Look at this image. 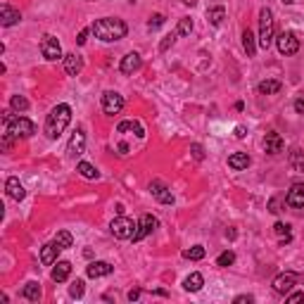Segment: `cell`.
I'll return each mask as SVG.
<instances>
[{"instance_id": "cell-33", "label": "cell", "mask_w": 304, "mask_h": 304, "mask_svg": "<svg viewBox=\"0 0 304 304\" xmlns=\"http://www.w3.org/2000/svg\"><path fill=\"white\" fill-rule=\"evenodd\" d=\"M183 257H186V259H193V261L205 259V247H202V245H195V247H190V250L183 252Z\"/></svg>"}, {"instance_id": "cell-1", "label": "cell", "mask_w": 304, "mask_h": 304, "mask_svg": "<svg viewBox=\"0 0 304 304\" xmlns=\"http://www.w3.org/2000/svg\"><path fill=\"white\" fill-rule=\"evenodd\" d=\"M72 121V107L69 105H57V107L50 109V114L45 119V135L50 138V140H57L60 135L64 133V128L69 126Z\"/></svg>"}, {"instance_id": "cell-46", "label": "cell", "mask_w": 304, "mask_h": 304, "mask_svg": "<svg viewBox=\"0 0 304 304\" xmlns=\"http://www.w3.org/2000/svg\"><path fill=\"white\" fill-rule=\"evenodd\" d=\"M235 138H245V126H235Z\"/></svg>"}, {"instance_id": "cell-51", "label": "cell", "mask_w": 304, "mask_h": 304, "mask_svg": "<svg viewBox=\"0 0 304 304\" xmlns=\"http://www.w3.org/2000/svg\"><path fill=\"white\" fill-rule=\"evenodd\" d=\"M131 3H133V0H131Z\"/></svg>"}, {"instance_id": "cell-18", "label": "cell", "mask_w": 304, "mask_h": 304, "mask_svg": "<svg viewBox=\"0 0 304 304\" xmlns=\"http://www.w3.org/2000/svg\"><path fill=\"white\" fill-rule=\"evenodd\" d=\"M83 69V60H81L76 53H69L64 55V72L69 74V76H76V74Z\"/></svg>"}, {"instance_id": "cell-28", "label": "cell", "mask_w": 304, "mask_h": 304, "mask_svg": "<svg viewBox=\"0 0 304 304\" xmlns=\"http://www.w3.org/2000/svg\"><path fill=\"white\" fill-rule=\"evenodd\" d=\"M116 131H119V133H126V131H135V135H138V138H143V135H145L143 126L135 124V121H121V124L116 126Z\"/></svg>"}, {"instance_id": "cell-38", "label": "cell", "mask_w": 304, "mask_h": 304, "mask_svg": "<svg viewBox=\"0 0 304 304\" xmlns=\"http://www.w3.org/2000/svg\"><path fill=\"white\" fill-rule=\"evenodd\" d=\"M164 22H167V17H164V15H152L150 22H147V27H150L152 31H155V29H160L162 24H164Z\"/></svg>"}, {"instance_id": "cell-36", "label": "cell", "mask_w": 304, "mask_h": 304, "mask_svg": "<svg viewBox=\"0 0 304 304\" xmlns=\"http://www.w3.org/2000/svg\"><path fill=\"white\" fill-rule=\"evenodd\" d=\"M69 295H72L74 299H81V297H83V280H79V278L74 280L72 285H69Z\"/></svg>"}, {"instance_id": "cell-13", "label": "cell", "mask_w": 304, "mask_h": 304, "mask_svg": "<svg viewBox=\"0 0 304 304\" xmlns=\"http://www.w3.org/2000/svg\"><path fill=\"white\" fill-rule=\"evenodd\" d=\"M83 147H86V133L79 128V131H74V135L69 138L67 152H69V157H79V155H83Z\"/></svg>"}, {"instance_id": "cell-23", "label": "cell", "mask_w": 304, "mask_h": 304, "mask_svg": "<svg viewBox=\"0 0 304 304\" xmlns=\"http://www.w3.org/2000/svg\"><path fill=\"white\" fill-rule=\"evenodd\" d=\"M280 88H283V83L276 79H266L261 81L259 86H257V93L259 95H276V93H280Z\"/></svg>"}, {"instance_id": "cell-48", "label": "cell", "mask_w": 304, "mask_h": 304, "mask_svg": "<svg viewBox=\"0 0 304 304\" xmlns=\"http://www.w3.org/2000/svg\"><path fill=\"white\" fill-rule=\"evenodd\" d=\"M119 152H121V155H126V152H128V145L121 143V145H119Z\"/></svg>"}, {"instance_id": "cell-6", "label": "cell", "mask_w": 304, "mask_h": 304, "mask_svg": "<svg viewBox=\"0 0 304 304\" xmlns=\"http://www.w3.org/2000/svg\"><path fill=\"white\" fill-rule=\"evenodd\" d=\"M41 55H43L48 62H55V60H64L62 48H60V41H57L55 36H50V34H45V36L41 38Z\"/></svg>"}, {"instance_id": "cell-26", "label": "cell", "mask_w": 304, "mask_h": 304, "mask_svg": "<svg viewBox=\"0 0 304 304\" xmlns=\"http://www.w3.org/2000/svg\"><path fill=\"white\" fill-rule=\"evenodd\" d=\"M22 295L27 297L29 302H38V299H41V285H38L36 280H31V283H27V285H24Z\"/></svg>"}, {"instance_id": "cell-42", "label": "cell", "mask_w": 304, "mask_h": 304, "mask_svg": "<svg viewBox=\"0 0 304 304\" xmlns=\"http://www.w3.org/2000/svg\"><path fill=\"white\" fill-rule=\"evenodd\" d=\"M287 302H302L304 299V292H292V295H285Z\"/></svg>"}, {"instance_id": "cell-34", "label": "cell", "mask_w": 304, "mask_h": 304, "mask_svg": "<svg viewBox=\"0 0 304 304\" xmlns=\"http://www.w3.org/2000/svg\"><path fill=\"white\" fill-rule=\"evenodd\" d=\"M190 31H193V22H190V17H183L179 22V29H176V34L179 36H190Z\"/></svg>"}, {"instance_id": "cell-25", "label": "cell", "mask_w": 304, "mask_h": 304, "mask_svg": "<svg viewBox=\"0 0 304 304\" xmlns=\"http://www.w3.org/2000/svg\"><path fill=\"white\" fill-rule=\"evenodd\" d=\"M242 48H245V53H247V57H254V53H257L254 34H252L250 29H245V31H242Z\"/></svg>"}, {"instance_id": "cell-41", "label": "cell", "mask_w": 304, "mask_h": 304, "mask_svg": "<svg viewBox=\"0 0 304 304\" xmlns=\"http://www.w3.org/2000/svg\"><path fill=\"white\" fill-rule=\"evenodd\" d=\"M88 34H90L88 29H83L79 36H76V43H79V45H86V41H88Z\"/></svg>"}, {"instance_id": "cell-31", "label": "cell", "mask_w": 304, "mask_h": 304, "mask_svg": "<svg viewBox=\"0 0 304 304\" xmlns=\"http://www.w3.org/2000/svg\"><path fill=\"white\" fill-rule=\"evenodd\" d=\"M207 17H209V22H212L214 27H219V24L226 19V10L224 8H212L209 12H207Z\"/></svg>"}, {"instance_id": "cell-20", "label": "cell", "mask_w": 304, "mask_h": 304, "mask_svg": "<svg viewBox=\"0 0 304 304\" xmlns=\"http://www.w3.org/2000/svg\"><path fill=\"white\" fill-rule=\"evenodd\" d=\"M50 276H53L55 283H64L67 278L72 276V264L69 261H55V268Z\"/></svg>"}, {"instance_id": "cell-40", "label": "cell", "mask_w": 304, "mask_h": 304, "mask_svg": "<svg viewBox=\"0 0 304 304\" xmlns=\"http://www.w3.org/2000/svg\"><path fill=\"white\" fill-rule=\"evenodd\" d=\"M190 150H193V157H195V160H205V150H202V145L195 143Z\"/></svg>"}, {"instance_id": "cell-12", "label": "cell", "mask_w": 304, "mask_h": 304, "mask_svg": "<svg viewBox=\"0 0 304 304\" xmlns=\"http://www.w3.org/2000/svg\"><path fill=\"white\" fill-rule=\"evenodd\" d=\"M285 205L295 207V209H304V183H295L292 188L287 190Z\"/></svg>"}, {"instance_id": "cell-37", "label": "cell", "mask_w": 304, "mask_h": 304, "mask_svg": "<svg viewBox=\"0 0 304 304\" xmlns=\"http://www.w3.org/2000/svg\"><path fill=\"white\" fill-rule=\"evenodd\" d=\"M176 36H179V34H169V36H164V41L160 43V50H162V53H167L171 45L176 43Z\"/></svg>"}, {"instance_id": "cell-30", "label": "cell", "mask_w": 304, "mask_h": 304, "mask_svg": "<svg viewBox=\"0 0 304 304\" xmlns=\"http://www.w3.org/2000/svg\"><path fill=\"white\" fill-rule=\"evenodd\" d=\"M55 242H57L62 250H67V247H72L74 238H72V233H69V231H57V235H55Z\"/></svg>"}, {"instance_id": "cell-9", "label": "cell", "mask_w": 304, "mask_h": 304, "mask_svg": "<svg viewBox=\"0 0 304 304\" xmlns=\"http://www.w3.org/2000/svg\"><path fill=\"white\" fill-rule=\"evenodd\" d=\"M155 228H157V219H155L152 214H143V216H140V221H138V226H135V233H133V238H131V240L140 242L143 238H147Z\"/></svg>"}, {"instance_id": "cell-22", "label": "cell", "mask_w": 304, "mask_h": 304, "mask_svg": "<svg viewBox=\"0 0 304 304\" xmlns=\"http://www.w3.org/2000/svg\"><path fill=\"white\" fill-rule=\"evenodd\" d=\"M5 190H8V195L12 197V200H24V195H27V190H24V186L19 183V179H8V183H5Z\"/></svg>"}, {"instance_id": "cell-39", "label": "cell", "mask_w": 304, "mask_h": 304, "mask_svg": "<svg viewBox=\"0 0 304 304\" xmlns=\"http://www.w3.org/2000/svg\"><path fill=\"white\" fill-rule=\"evenodd\" d=\"M273 231H276V235H280V238L285 235L287 240H290V226H287V224H280V221H278V224L273 226Z\"/></svg>"}, {"instance_id": "cell-14", "label": "cell", "mask_w": 304, "mask_h": 304, "mask_svg": "<svg viewBox=\"0 0 304 304\" xmlns=\"http://www.w3.org/2000/svg\"><path fill=\"white\" fill-rule=\"evenodd\" d=\"M283 147H285V143H283L280 133H276V131L266 133V138H264V150H266L268 155H280Z\"/></svg>"}, {"instance_id": "cell-50", "label": "cell", "mask_w": 304, "mask_h": 304, "mask_svg": "<svg viewBox=\"0 0 304 304\" xmlns=\"http://www.w3.org/2000/svg\"><path fill=\"white\" fill-rule=\"evenodd\" d=\"M283 3H295V0H283Z\"/></svg>"}, {"instance_id": "cell-2", "label": "cell", "mask_w": 304, "mask_h": 304, "mask_svg": "<svg viewBox=\"0 0 304 304\" xmlns=\"http://www.w3.org/2000/svg\"><path fill=\"white\" fill-rule=\"evenodd\" d=\"M90 31L95 34V38L105 41V43H112V41H121V38L126 36L128 27H126L121 19L105 17V19H98V22L93 24V29H90Z\"/></svg>"}, {"instance_id": "cell-24", "label": "cell", "mask_w": 304, "mask_h": 304, "mask_svg": "<svg viewBox=\"0 0 304 304\" xmlns=\"http://www.w3.org/2000/svg\"><path fill=\"white\" fill-rule=\"evenodd\" d=\"M202 285H205L202 273H190V276L183 280V287H186L188 292H197V290H202Z\"/></svg>"}, {"instance_id": "cell-49", "label": "cell", "mask_w": 304, "mask_h": 304, "mask_svg": "<svg viewBox=\"0 0 304 304\" xmlns=\"http://www.w3.org/2000/svg\"><path fill=\"white\" fill-rule=\"evenodd\" d=\"M183 3H186V5H190V8H193V5H195L197 0H183Z\"/></svg>"}, {"instance_id": "cell-16", "label": "cell", "mask_w": 304, "mask_h": 304, "mask_svg": "<svg viewBox=\"0 0 304 304\" xmlns=\"http://www.w3.org/2000/svg\"><path fill=\"white\" fill-rule=\"evenodd\" d=\"M114 271V266L109 264V261H90L88 268H86V273L88 278H102V276H109Z\"/></svg>"}, {"instance_id": "cell-29", "label": "cell", "mask_w": 304, "mask_h": 304, "mask_svg": "<svg viewBox=\"0 0 304 304\" xmlns=\"http://www.w3.org/2000/svg\"><path fill=\"white\" fill-rule=\"evenodd\" d=\"M76 169L81 171V176L83 179H88V181H93V179H98L100 174H98V169L93 167V164H88V162H79V167Z\"/></svg>"}, {"instance_id": "cell-15", "label": "cell", "mask_w": 304, "mask_h": 304, "mask_svg": "<svg viewBox=\"0 0 304 304\" xmlns=\"http://www.w3.org/2000/svg\"><path fill=\"white\" fill-rule=\"evenodd\" d=\"M60 250H62V247H60L55 240L50 242V245H43V247H41V264H43V266H53L55 261H57Z\"/></svg>"}, {"instance_id": "cell-17", "label": "cell", "mask_w": 304, "mask_h": 304, "mask_svg": "<svg viewBox=\"0 0 304 304\" xmlns=\"http://www.w3.org/2000/svg\"><path fill=\"white\" fill-rule=\"evenodd\" d=\"M19 19H22V15H19V10H15V8H10V5H0V24L3 27H15Z\"/></svg>"}, {"instance_id": "cell-21", "label": "cell", "mask_w": 304, "mask_h": 304, "mask_svg": "<svg viewBox=\"0 0 304 304\" xmlns=\"http://www.w3.org/2000/svg\"><path fill=\"white\" fill-rule=\"evenodd\" d=\"M228 167H231L233 171H242L250 167V155L247 152H235V155H231L228 157Z\"/></svg>"}, {"instance_id": "cell-3", "label": "cell", "mask_w": 304, "mask_h": 304, "mask_svg": "<svg viewBox=\"0 0 304 304\" xmlns=\"http://www.w3.org/2000/svg\"><path fill=\"white\" fill-rule=\"evenodd\" d=\"M3 124H5V133L12 138H31L36 133L34 121H29L27 116L12 114V112H3Z\"/></svg>"}, {"instance_id": "cell-32", "label": "cell", "mask_w": 304, "mask_h": 304, "mask_svg": "<svg viewBox=\"0 0 304 304\" xmlns=\"http://www.w3.org/2000/svg\"><path fill=\"white\" fill-rule=\"evenodd\" d=\"M10 107L15 109V112H27V109H29V100L24 98V95H12Z\"/></svg>"}, {"instance_id": "cell-4", "label": "cell", "mask_w": 304, "mask_h": 304, "mask_svg": "<svg viewBox=\"0 0 304 304\" xmlns=\"http://www.w3.org/2000/svg\"><path fill=\"white\" fill-rule=\"evenodd\" d=\"M276 38V31H273V12L268 8H261L259 10V45L264 50L271 48Z\"/></svg>"}, {"instance_id": "cell-43", "label": "cell", "mask_w": 304, "mask_h": 304, "mask_svg": "<svg viewBox=\"0 0 304 304\" xmlns=\"http://www.w3.org/2000/svg\"><path fill=\"white\" fill-rule=\"evenodd\" d=\"M295 112H297V114H304V98L295 100Z\"/></svg>"}, {"instance_id": "cell-27", "label": "cell", "mask_w": 304, "mask_h": 304, "mask_svg": "<svg viewBox=\"0 0 304 304\" xmlns=\"http://www.w3.org/2000/svg\"><path fill=\"white\" fill-rule=\"evenodd\" d=\"M290 164H292V169L304 174V150L302 147H292L290 152Z\"/></svg>"}, {"instance_id": "cell-35", "label": "cell", "mask_w": 304, "mask_h": 304, "mask_svg": "<svg viewBox=\"0 0 304 304\" xmlns=\"http://www.w3.org/2000/svg\"><path fill=\"white\" fill-rule=\"evenodd\" d=\"M233 261H235V254H233L231 250H226V252H221V254H219V259H216V266H231Z\"/></svg>"}, {"instance_id": "cell-7", "label": "cell", "mask_w": 304, "mask_h": 304, "mask_svg": "<svg viewBox=\"0 0 304 304\" xmlns=\"http://www.w3.org/2000/svg\"><path fill=\"white\" fill-rule=\"evenodd\" d=\"M276 45L280 55H295L299 50V38L292 34V31H283L276 36Z\"/></svg>"}, {"instance_id": "cell-44", "label": "cell", "mask_w": 304, "mask_h": 304, "mask_svg": "<svg viewBox=\"0 0 304 304\" xmlns=\"http://www.w3.org/2000/svg\"><path fill=\"white\" fill-rule=\"evenodd\" d=\"M252 302V297L250 295H240V297H235V304H247Z\"/></svg>"}, {"instance_id": "cell-10", "label": "cell", "mask_w": 304, "mask_h": 304, "mask_svg": "<svg viewBox=\"0 0 304 304\" xmlns=\"http://www.w3.org/2000/svg\"><path fill=\"white\" fill-rule=\"evenodd\" d=\"M297 280H299V276H297V273H292V271H285V273L276 276V280H273V290H276L278 295H287V292H290V290L297 285Z\"/></svg>"}, {"instance_id": "cell-11", "label": "cell", "mask_w": 304, "mask_h": 304, "mask_svg": "<svg viewBox=\"0 0 304 304\" xmlns=\"http://www.w3.org/2000/svg\"><path fill=\"white\" fill-rule=\"evenodd\" d=\"M150 193H152V197H155L157 202H162V205H171V202H174L171 190L167 188L162 181H152V183H150Z\"/></svg>"}, {"instance_id": "cell-5", "label": "cell", "mask_w": 304, "mask_h": 304, "mask_svg": "<svg viewBox=\"0 0 304 304\" xmlns=\"http://www.w3.org/2000/svg\"><path fill=\"white\" fill-rule=\"evenodd\" d=\"M135 226H138V224H133V219L119 214L114 221H112L109 231H112V235L119 238V240H131V238H133V233H135Z\"/></svg>"}, {"instance_id": "cell-47", "label": "cell", "mask_w": 304, "mask_h": 304, "mask_svg": "<svg viewBox=\"0 0 304 304\" xmlns=\"http://www.w3.org/2000/svg\"><path fill=\"white\" fill-rule=\"evenodd\" d=\"M268 209H271L273 214H278V212H280V209H278V202H276V200H271V205H268Z\"/></svg>"}, {"instance_id": "cell-45", "label": "cell", "mask_w": 304, "mask_h": 304, "mask_svg": "<svg viewBox=\"0 0 304 304\" xmlns=\"http://www.w3.org/2000/svg\"><path fill=\"white\" fill-rule=\"evenodd\" d=\"M138 297H140V290H138V287H133V290L128 292V299H131V302H135Z\"/></svg>"}, {"instance_id": "cell-19", "label": "cell", "mask_w": 304, "mask_h": 304, "mask_svg": "<svg viewBox=\"0 0 304 304\" xmlns=\"http://www.w3.org/2000/svg\"><path fill=\"white\" fill-rule=\"evenodd\" d=\"M140 64H143L140 55H138V53H128V55H124V60H121V72H124V74H133V72L140 69Z\"/></svg>"}, {"instance_id": "cell-8", "label": "cell", "mask_w": 304, "mask_h": 304, "mask_svg": "<svg viewBox=\"0 0 304 304\" xmlns=\"http://www.w3.org/2000/svg\"><path fill=\"white\" fill-rule=\"evenodd\" d=\"M102 109H105V114H119L124 109V98L116 90H105L102 93Z\"/></svg>"}]
</instances>
